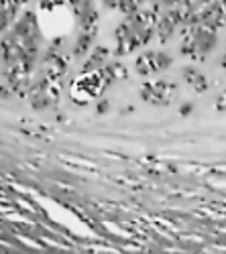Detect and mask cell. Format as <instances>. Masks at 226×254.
<instances>
[{
    "instance_id": "2",
    "label": "cell",
    "mask_w": 226,
    "mask_h": 254,
    "mask_svg": "<svg viewBox=\"0 0 226 254\" xmlns=\"http://www.w3.org/2000/svg\"><path fill=\"white\" fill-rule=\"evenodd\" d=\"M192 43V57H206L210 55L218 45V31H212L208 27H194L190 31H181Z\"/></svg>"
},
{
    "instance_id": "10",
    "label": "cell",
    "mask_w": 226,
    "mask_h": 254,
    "mask_svg": "<svg viewBox=\"0 0 226 254\" xmlns=\"http://www.w3.org/2000/svg\"><path fill=\"white\" fill-rule=\"evenodd\" d=\"M220 63H222V69H224V73H226V55L222 57V61H220Z\"/></svg>"
},
{
    "instance_id": "9",
    "label": "cell",
    "mask_w": 226,
    "mask_h": 254,
    "mask_svg": "<svg viewBox=\"0 0 226 254\" xmlns=\"http://www.w3.org/2000/svg\"><path fill=\"white\" fill-rule=\"evenodd\" d=\"M218 110H226V96H222L218 100Z\"/></svg>"
},
{
    "instance_id": "3",
    "label": "cell",
    "mask_w": 226,
    "mask_h": 254,
    "mask_svg": "<svg viewBox=\"0 0 226 254\" xmlns=\"http://www.w3.org/2000/svg\"><path fill=\"white\" fill-rule=\"evenodd\" d=\"M173 94H175V83L171 81H145L141 88V98L155 106L169 104Z\"/></svg>"
},
{
    "instance_id": "6",
    "label": "cell",
    "mask_w": 226,
    "mask_h": 254,
    "mask_svg": "<svg viewBox=\"0 0 226 254\" xmlns=\"http://www.w3.org/2000/svg\"><path fill=\"white\" fill-rule=\"evenodd\" d=\"M108 59H110V51H108L106 47H96V49H92L90 57L86 59L84 67H81V73H94V71L102 69L104 65H108V63H110Z\"/></svg>"
},
{
    "instance_id": "7",
    "label": "cell",
    "mask_w": 226,
    "mask_h": 254,
    "mask_svg": "<svg viewBox=\"0 0 226 254\" xmlns=\"http://www.w3.org/2000/svg\"><path fill=\"white\" fill-rule=\"evenodd\" d=\"M183 81L194 90V92H206L208 90V79L200 69L196 67H186L183 69Z\"/></svg>"
},
{
    "instance_id": "8",
    "label": "cell",
    "mask_w": 226,
    "mask_h": 254,
    "mask_svg": "<svg viewBox=\"0 0 226 254\" xmlns=\"http://www.w3.org/2000/svg\"><path fill=\"white\" fill-rule=\"evenodd\" d=\"M94 49V33L92 31H81L75 39V43L72 47V55L74 57H84Z\"/></svg>"
},
{
    "instance_id": "4",
    "label": "cell",
    "mask_w": 226,
    "mask_h": 254,
    "mask_svg": "<svg viewBox=\"0 0 226 254\" xmlns=\"http://www.w3.org/2000/svg\"><path fill=\"white\" fill-rule=\"evenodd\" d=\"M200 25L208 27L212 31H220L222 27H226V14H224V6L220 0H214V2L200 14Z\"/></svg>"
},
{
    "instance_id": "1",
    "label": "cell",
    "mask_w": 226,
    "mask_h": 254,
    "mask_svg": "<svg viewBox=\"0 0 226 254\" xmlns=\"http://www.w3.org/2000/svg\"><path fill=\"white\" fill-rule=\"evenodd\" d=\"M173 63L171 55L167 51H161V49H147V51H143L137 61H135V67L141 75H157L161 71H165L169 65Z\"/></svg>"
},
{
    "instance_id": "11",
    "label": "cell",
    "mask_w": 226,
    "mask_h": 254,
    "mask_svg": "<svg viewBox=\"0 0 226 254\" xmlns=\"http://www.w3.org/2000/svg\"><path fill=\"white\" fill-rule=\"evenodd\" d=\"M12 2H16V4L20 6V4H25V2H29V0H12Z\"/></svg>"
},
{
    "instance_id": "5",
    "label": "cell",
    "mask_w": 226,
    "mask_h": 254,
    "mask_svg": "<svg viewBox=\"0 0 226 254\" xmlns=\"http://www.w3.org/2000/svg\"><path fill=\"white\" fill-rule=\"evenodd\" d=\"M177 31H179V25L173 20V16L169 12H161L157 23H155V37L161 41V43H165V41H169Z\"/></svg>"
}]
</instances>
